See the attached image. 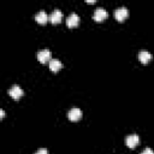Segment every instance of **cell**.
Masks as SVG:
<instances>
[{"label": "cell", "instance_id": "cell-13", "mask_svg": "<svg viewBox=\"0 0 154 154\" xmlns=\"http://www.w3.org/2000/svg\"><path fill=\"white\" fill-rule=\"evenodd\" d=\"M35 154H48V150L46 148H40Z\"/></svg>", "mask_w": 154, "mask_h": 154}, {"label": "cell", "instance_id": "cell-6", "mask_svg": "<svg viewBox=\"0 0 154 154\" xmlns=\"http://www.w3.org/2000/svg\"><path fill=\"white\" fill-rule=\"evenodd\" d=\"M67 118L71 120V122H77L82 118V111L79 108H71L67 113Z\"/></svg>", "mask_w": 154, "mask_h": 154}, {"label": "cell", "instance_id": "cell-11", "mask_svg": "<svg viewBox=\"0 0 154 154\" xmlns=\"http://www.w3.org/2000/svg\"><path fill=\"white\" fill-rule=\"evenodd\" d=\"M48 19H49V17L47 16V13H46L45 11H40V12L36 13V16H35V20H36L38 24H46Z\"/></svg>", "mask_w": 154, "mask_h": 154}, {"label": "cell", "instance_id": "cell-10", "mask_svg": "<svg viewBox=\"0 0 154 154\" xmlns=\"http://www.w3.org/2000/svg\"><path fill=\"white\" fill-rule=\"evenodd\" d=\"M138 60L142 63V64H148L150 60H152V54L148 52V51H141L138 53Z\"/></svg>", "mask_w": 154, "mask_h": 154}, {"label": "cell", "instance_id": "cell-7", "mask_svg": "<svg viewBox=\"0 0 154 154\" xmlns=\"http://www.w3.org/2000/svg\"><path fill=\"white\" fill-rule=\"evenodd\" d=\"M61 19H63V13H61V11L58 10V8H55V10L49 14V22H51L52 24H58V23L61 22Z\"/></svg>", "mask_w": 154, "mask_h": 154}, {"label": "cell", "instance_id": "cell-15", "mask_svg": "<svg viewBox=\"0 0 154 154\" xmlns=\"http://www.w3.org/2000/svg\"><path fill=\"white\" fill-rule=\"evenodd\" d=\"M85 2H87V4H94L95 1H93V0H85Z\"/></svg>", "mask_w": 154, "mask_h": 154}, {"label": "cell", "instance_id": "cell-14", "mask_svg": "<svg viewBox=\"0 0 154 154\" xmlns=\"http://www.w3.org/2000/svg\"><path fill=\"white\" fill-rule=\"evenodd\" d=\"M4 117H5V111H4V109H2V108H1V109H0V118H1V119H2V118H4Z\"/></svg>", "mask_w": 154, "mask_h": 154}, {"label": "cell", "instance_id": "cell-1", "mask_svg": "<svg viewBox=\"0 0 154 154\" xmlns=\"http://www.w3.org/2000/svg\"><path fill=\"white\" fill-rule=\"evenodd\" d=\"M8 95L13 99V100H19L22 96H23V89L19 87V85H17V84H14V85H12L10 89H8Z\"/></svg>", "mask_w": 154, "mask_h": 154}, {"label": "cell", "instance_id": "cell-3", "mask_svg": "<svg viewBox=\"0 0 154 154\" xmlns=\"http://www.w3.org/2000/svg\"><path fill=\"white\" fill-rule=\"evenodd\" d=\"M129 16V11L126 7H119L114 11V18L118 22H124Z\"/></svg>", "mask_w": 154, "mask_h": 154}, {"label": "cell", "instance_id": "cell-2", "mask_svg": "<svg viewBox=\"0 0 154 154\" xmlns=\"http://www.w3.org/2000/svg\"><path fill=\"white\" fill-rule=\"evenodd\" d=\"M108 17V13L106 10H103L102 7H97L95 11H94V14H93V19L95 22H102L105 20L106 18Z\"/></svg>", "mask_w": 154, "mask_h": 154}, {"label": "cell", "instance_id": "cell-12", "mask_svg": "<svg viewBox=\"0 0 154 154\" xmlns=\"http://www.w3.org/2000/svg\"><path fill=\"white\" fill-rule=\"evenodd\" d=\"M141 154H154V152H153V149H150V148H144Z\"/></svg>", "mask_w": 154, "mask_h": 154}, {"label": "cell", "instance_id": "cell-4", "mask_svg": "<svg viewBox=\"0 0 154 154\" xmlns=\"http://www.w3.org/2000/svg\"><path fill=\"white\" fill-rule=\"evenodd\" d=\"M51 55H52V53L49 49H41L37 52V59L41 64H46V63L51 61Z\"/></svg>", "mask_w": 154, "mask_h": 154}, {"label": "cell", "instance_id": "cell-9", "mask_svg": "<svg viewBox=\"0 0 154 154\" xmlns=\"http://www.w3.org/2000/svg\"><path fill=\"white\" fill-rule=\"evenodd\" d=\"M48 67H49V70L52 72H58L63 67V64L58 59H51V61L48 63Z\"/></svg>", "mask_w": 154, "mask_h": 154}, {"label": "cell", "instance_id": "cell-8", "mask_svg": "<svg viewBox=\"0 0 154 154\" xmlns=\"http://www.w3.org/2000/svg\"><path fill=\"white\" fill-rule=\"evenodd\" d=\"M79 24V17L76 13H71L66 19V25L69 28H75Z\"/></svg>", "mask_w": 154, "mask_h": 154}, {"label": "cell", "instance_id": "cell-5", "mask_svg": "<svg viewBox=\"0 0 154 154\" xmlns=\"http://www.w3.org/2000/svg\"><path fill=\"white\" fill-rule=\"evenodd\" d=\"M140 142V137L138 135L136 134H131V135H128L126 138H125V144L129 147V148H135Z\"/></svg>", "mask_w": 154, "mask_h": 154}]
</instances>
